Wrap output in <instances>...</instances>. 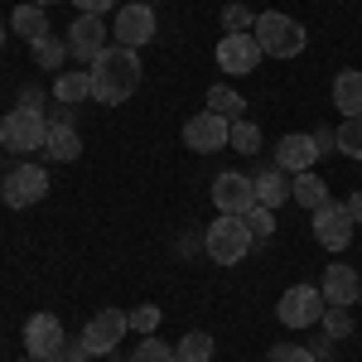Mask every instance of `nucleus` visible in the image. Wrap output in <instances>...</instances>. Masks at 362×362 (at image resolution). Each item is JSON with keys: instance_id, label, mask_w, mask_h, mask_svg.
Instances as JSON below:
<instances>
[{"instance_id": "obj_36", "label": "nucleus", "mask_w": 362, "mask_h": 362, "mask_svg": "<svg viewBox=\"0 0 362 362\" xmlns=\"http://www.w3.org/2000/svg\"><path fill=\"white\" fill-rule=\"evenodd\" d=\"M73 5H78L83 15H107V10H112L116 0H73Z\"/></svg>"}, {"instance_id": "obj_37", "label": "nucleus", "mask_w": 362, "mask_h": 362, "mask_svg": "<svg viewBox=\"0 0 362 362\" xmlns=\"http://www.w3.org/2000/svg\"><path fill=\"white\" fill-rule=\"evenodd\" d=\"M20 107H25V112H39V107H44V92H39V87H25Z\"/></svg>"}, {"instance_id": "obj_4", "label": "nucleus", "mask_w": 362, "mask_h": 362, "mask_svg": "<svg viewBox=\"0 0 362 362\" xmlns=\"http://www.w3.org/2000/svg\"><path fill=\"white\" fill-rule=\"evenodd\" d=\"M44 140H49V121H44V112L15 107V112L0 121V145H5L10 155H34V150H44Z\"/></svg>"}, {"instance_id": "obj_38", "label": "nucleus", "mask_w": 362, "mask_h": 362, "mask_svg": "<svg viewBox=\"0 0 362 362\" xmlns=\"http://www.w3.org/2000/svg\"><path fill=\"white\" fill-rule=\"evenodd\" d=\"M348 213H353V223H362V189L348 198Z\"/></svg>"}, {"instance_id": "obj_14", "label": "nucleus", "mask_w": 362, "mask_h": 362, "mask_svg": "<svg viewBox=\"0 0 362 362\" xmlns=\"http://www.w3.org/2000/svg\"><path fill=\"white\" fill-rule=\"evenodd\" d=\"M314 242L329 251H343L353 242V213H348V203H324L319 213H314Z\"/></svg>"}, {"instance_id": "obj_22", "label": "nucleus", "mask_w": 362, "mask_h": 362, "mask_svg": "<svg viewBox=\"0 0 362 362\" xmlns=\"http://www.w3.org/2000/svg\"><path fill=\"white\" fill-rule=\"evenodd\" d=\"M10 29H15L20 39H29V44H34V39H44V34H49V15H44L39 5H15Z\"/></svg>"}, {"instance_id": "obj_21", "label": "nucleus", "mask_w": 362, "mask_h": 362, "mask_svg": "<svg viewBox=\"0 0 362 362\" xmlns=\"http://www.w3.org/2000/svg\"><path fill=\"white\" fill-rule=\"evenodd\" d=\"M251 184H256V203H261V208H271V213H276L280 203L290 198V184H285V169H266V174H256Z\"/></svg>"}, {"instance_id": "obj_12", "label": "nucleus", "mask_w": 362, "mask_h": 362, "mask_svg": "<svg viewBox=\"0 0 362 362\" xmlns=\"http://www.w3.org/2000/svg\"><path fill=\"white\" fill-rule=\"evenodd\" d=\"M227 136H232V121L218 112H198L184 121V145L198 150V155H213V150H223Z\"/></svg>"}, {"instance_id": "obj_33", "label": "nucleus", "mask_w": 362, "mask_h": 362, "mask_svg": "<svg viewBox=\"0 0 362 362\" xmlns=\"http://www.w3.org/2000/svg\"><path fill=\"white\" fill-rule=\"evenodd\" d=\"M131 329H136V334H155V329H160V309L155 305H136L131 309Z\"/></svg>"}, {"instance_id": "obj_5", "label": "nucleus", "mask_w": 362, "mask_h": 362, "mask_svg": "<svg viewBox=\"0 0 362 362\" xmlns=\"http://www.w3.org/2000/svg\"><path fill=\"white\" fill-rule=\"evenodd\" d=\"M324 309H329V300H324L319 285H290V290L280 295V305H276V319L285 329H309V324L324 319Z\"/></svg>"}, {"instance_id": "obj_20", "label": "nucleus", "mask_w": 362, "mask_h": 362, "mask_svg": "<svg viewBox=\"0 0 362 362\" xmlns=\"http://www.w3.org/2000/svg\"><path fill=\"white\" fill-rule=\"evenodd\" d=\"M290 198H295L300 208H309V213H319V208L329 203V184H324L314 169H305V174H295V184H290Z\"/></svg>"}, {"instance_id": "obj_16", "label": "nucleus", "mask_w": 362, "mask_h": 362, "mask_svg": "<svg viewBox=\"0 0 362 362\" xmlns=\"http://www.w3.org/2000/svg\"><path fill=\"white\" fill-rule=\"evenodd\" d=\"M314 160H319V145L309 131H295L276 145V169H285V174H305V169H314Z\"/></svg>"}, {"instance_id": "obj_1", "label": "nucleus", "mask_w": 362, "mask_h": 362, "mask_svg": "<svg viewBox=\"0 0 362 362\" xmlns=\"http://www.w3.org/2000/svg\"><path fill=\"white\" fill-rule=\"evenodd\" d=\"M87 73H92V102H102V107H121V102L140 87V58H136V49L112 44L107 54L87 68Z\"/></svg>"}, {"instance_id": "obj_39", "label": "nucleus", "mask_w": 362, "mask_h": 362, "mask_svg": "<svg viewBox=\"0 0 362 362\" xmlns=\"http://www.w3.org/2000/svg\"><path fill=\"white\" fill-rule=\"evenodd\" d=\"M34 5H39V10H49V5H58V0H34Z\"/></svg>"}, {"instance_id": "obj_42", "label": "nucleus", "mask_w": 362, "mask_h": 362, "mask_svg": "<svg viewBox=\"0 0 362 362\" xmlns=\"http://www.w3.org/2000/svg\"><path fill=\"white\" fill-rule=\"evenodd\" d=\"M358 305H362V295H358Z\"/></svg>"}, {"instance_id": "obj_35", "label": "nucleus", "mask_w": 362, "mask_h": 362, "mask_svg": "<svg viewBox=\"0 0 362 362\" xmlns=\"http://www.w3.org/2000/svg\"><path fill=\"white\" fill-rule=\"evenodd\" d=\"M309 136L319 145V155H324V150H338V131H329V126H319V131H309Z\"/></svg>"}, {"instance_id": "obj_10", "label": "nucleus", "mask_w": 362, "mask_h": 362, "mask_svg": "<svg viewBox=\"0 0 362 362\" xmlns=\"http://www.w3.org/2000/svg\"><path fill=\"white\" fill-rule=\"evenodd\" d=\"M107 34H112V29L102 25V15H78V20L68 25V54L83 58L87 68H92L97 58L112 49V44H107Z\"/></svg>"}, {"instance_id": "obj_41", "label": "nucleus", "mask_w": 362, "mask_h": 362, "mask_svg": "<svg viewBox=\"0 0 362 362\" xmlns=\"http://www.w3.org/2000/svg\"><path fill=\"white\" fill-rule=\"evenodd\" d=\"M25 362H39V358H25Z\"/></svg>"}, {"instance_id": "obj_29", "label": "nucleus", "mask_w": 362, "mask_h": 362, "mask_svg": "<svg viewBox=\"0 0 362 362\" xmlns=\"http://www.w3.org/2000/svg\"><path fill=\"white\" fill-rule=\"evenodd\" d=\"M319 324H324V334H329V338H348V334H353V314H348L343 305H329Z\"/></svg>"}, {"instance_id": "obj_27", "label": "nucleus", "mask_w": 362, "mask_h": 362, "mask_svg": "<svg viewBox=\"0 0 362 362\" xmlns=\"http://www.w3.org/2000/svg\"><path fill=\"white\" fill-rule=\"evenodd\" d=\"M131 362H179V353L169 348L165 338H140L136 353H131Z\"/></svg>"}, {"instance_id": "obj_6", "label": "nucleus", "mask_w": 362, "mask_h": 362, "mask_svg": "<svg viewBox=\"0 0 362 362\" xmlns=\"http://www.w3.org/2000/svg\"><path fill=\"white\" fill-rule=\"evenodd\" d=\"M213 58H218V68H223L227 78H247V73H256L261 68V44H256V34H223L218 39V49H213Z\"/></svg>"}, {"instance_id": "obj_9", "label": "nucleus", "mask_w": 362, "mask_h": 362, "mask_svg": "<svg viewBox=\"0 0 362 362\" xmlns=\"http://www.w3.org/2000/svg\"><path fill=\"white\" fill-rule=\"evenodd\" d=\"M112 34H116V44H121V49H145V44L155 39V10H150L145 0L121 5V10H116Z\"/></svg>"}, {"instance_id": "obj_7", "label": "nucleus", "mask_w": 362, "mask_h": 362, "mask_svg": "<svg viewBox=\"0 0 362 362\" xmlns=\"http://www.w3.org/2000/svg\"><path fill=\"white\" fill-rule=\"evenodd\" d=\"M44 194H49V169L44 165H15L5 174V184H0L5 208H29V203H39Z\"/></svg>"}, {"instance_id": "obj_15", "label": "nucleus", "mask_w": 362, "mask_h": 362, "mask_svg": "<svg viewBox=\"0 0 362 362\" xmlns=\"http://www.w3.org/2000/svg\"><path fill=\"white\" fill-rule=\"evenodd\" d=\"M319 290H324V300H329V305L353 309V305H358V295H362V276L348 266V261H334V266L324 271V285H319Z\"/></svg>"}, {"instance_id": "obj_3", "label": "nucleus", "mask_w": 362, "mask_h": 362, "mask_svg": "<svg viewBox=\"0 0 362 362\" xmlns=\"http://www.w3.org/2000/svg\"><path fill=\"white\" fill-rule=\"evenodd\" d=\"M256 44H261V54L271 58H295L305 54V25L300 20H290V15H280V10H266V15H256Z\"/></svg>"}, {"instance_id": "obj_17", "label": "nucleus", "mask_w": 362, "mask_h": 362, "mask_svg": "<svg viewBox=\"0 0 362 362\" xmlns=\"http://www.w3.org/2000/svg\"><path fill=\"white\" fill-rule=\"evenodd\" d=\"M54 97L63 107H78V102H92V73L87 68H68L54 78Z\"/></svg>"}, {"instance_id": "obj_32", "label": "nucleus", "mask_w": 362, "mask_h": 362, "mask_svg": "<svg viewBox=\"0 0 362 362\" xmlns=\"http://www.w3.org/2000/svg\"><path fill=\"white\" fill-rule=\"evenodd\" d=\"M266 362H319V358H314V348H300V343H276L266 353Z\"/></svg>"}, {"instance_id": "obj_30", "label": "nucleus", "mask_w": 362, "mask_h": 362, "mask_svg": "<svg viewBox=\"0 0 362 362\" xmlns=\"http://www.w3.org/2000/svg\"><path fill=\"white\" fill-rule=\"evenodd\" d=\"M223 29L227 34H251V29H256V15H251L247 5H227L223 10Z\"/></svg>"}, {"instance_id": "obj_11", "label": "nucleus", "mask_w": 362, "mask_h": 362, "mask_svg": "<svg viewBox=\"0 0 362 362\" xmlns=\"http://www.w3.org/2000/svg\"><path fill=\"white\" fill-rule=\"evenodd\" d=\"M213 203H218V213L247 218L251 208H256V184H251L247 174L227 169V174H218V179H213Z\"/></svg>"}, {"instance_id": "obj_8", "label": "nucleus", "mask_w": 362, "mask_h": 362, "mask_svg": "<svg viewBox=\"0 0 362 362\" xmlns=\"http://www.w3.org/2000/svg\"><path fill=\"white\" fill-rule=\"evenodd\" d=\"M126 329H131V314H121V309H102V314L87 319L83 348L92 353V358H107V353H116V343L126 338Z\"/></svg>"}, {"instance_id": "obj_2", "label": "nucleus", "mask_w": 362, "mask_h": 362, "mask_svg": "<svg viewBox=\"0 0 362 362\" xmlns=\"http://www.w3.org/2000/svg\"><path fill=\"white\" fill-rule=\"evenodd\" d=\"M203 247H208V261H218V266H237V261H247V251L256 247V237H251L247 218L218 213V223H208V232H203Z\"/></svg>"}, {"instance_id": "obj_34", "label": "nucleus", "mask_w": 362, "mask_h": 362, "mask_svg": "<svg viewBox=\"0 0 362 362\" xmlns=\"http://www.w3.org/2000/svg\"><path fill=\"white\" fill-rule=\"evenodd\" d=\"M54 362H92V353H87V348H83V338H78V343L68 338V343L58 348V358H54Z\"/></svg>"}, {"instance_id": "obj_13", "label": "nucleus", "mask_w": 362, "mask_h": 362, "mask_svg": "<svg viewBox=\"0 0 362 362\" xmlns=\"http://www.w3.org/2000/svg\"><path fill=\"white\" fill-rule=\"evenodd\" d=\"M63 343H68V334H63V319H58V314H34L25 324V353L29 358L54 362Z\"/></svg>"}, {"instance_id": "obj_23", "label": "nucleus", "mask_w": 362, "mask_h": 362, "mask_svg": "<svg viewBox=\"0 0 362 362\" xmlns=\"http://www.w3.org/2000/svg\"><path fill=\"white\" fill-rule=\"evenodd\" d=\"M208 112L227 116V121H242V112H247V97H242V92H232L227 83H213V87H208Z\"/></svg>"}, {"instance_id": "obj_24", "label": "nucleus", "mask_w": 362, "mask_h": 362, "mask_svg": "<svg viewBox=\"0 0 362 362\" xmlns=\"http://www.w3.org/2000/svg\"><path fill=\"white\" fill-rule=\"evenodd\" d=\"M179 362H208L213 353H218V343H213V334H203V329H194V334H184L179 338Z\"/></svg>"}, {"instance_id": "obj_40", "label": "nucleus", "mask_w": 362, "mask_h": 362, "mask_svg": "<svg viewBox=\"0 0 362 362\" xmlns=\"http://www.w3.org/2000/svg\"><path fill=\"white\" fill-rule=\"evenodd\" d=\"M0 44H5V25H0Z\"/></svg>"}, {"instance_id": "obj_18", "label": "nucleus", "mask_w": 362, "mask_h": 362, "mask_svg": "<svg viewBox=\"0 0 362 362\" xmlns=\"http://www.w3.org/2000/svg\"><path fill=\"white\" fill-rule=\"evenodd\" d=\"M334 107L343 116H362V73L358 68H343L334 78Z\"/></svg>"}, {"instance_id": "obj_25", "label": "nucleus", "mask_w": 362, "mask_h": 362, "mask_svg": "<svg viewBox=\"0 0 362 362\" xmlns=\"http://www.w3.org/2000/svg\"><path fill=\"white\" fill-rule=\"evenodd\" d=\"M29 49H34V63H39V68H63V58H68V39H58L54 29H49V34L34 39Z\"/></svg>"}, {"instance_id": "obj_28", "label": "nucleus", "mask_w": 362, "mask_h": 362, "mask_svg": "<svg viewBox=\"0 0 362 362\" xmlns=\"http://www.w3.org/2000/svg\"><path fill=\"white\" fill-rule=\"evenodd\" d=\"M338 150L353 155V160H362V116H343V126H338Z\"/></svg>"}, {"instance_id": "obj_26", "label": "nucleus", "mask_w": 362, "mask_h": 362, "mask_svg": "<svg viewBox=\"0 0 362 362\" xmlns=\"http://www.w3.org/2000/svg\"><path fill=\"white\" fill-rule=\"evenodd\" d=\"M227 145H232V150H242V155H256V150H261V126H256V121H247V116H242V121H232Z\"/></svg>"}, {"instance_id": "obj_19", "label": "nucleus", "mask_w": 362, "mask_h": 362, "mask_svg": "<svg viewBox=\"0 0 362 362\" xmlns=\"http://www.w3.org/2000/svg\"><path fill=\"white\" fill-rule=\"evenodd\" d=\"M44 155L58 160V165H73L83 155V136L73 126H49V140H44Z\"/></svg>"}, {"instance_id": "obj_31", "label": "nucleus", "mask_w": 362, "mask_h": 362, "mask_svg": "<svg viewBox=\"0 0 362 362\" xmlns=\"http://www.w3.org/2000/svg\"><path fill=\"white\" fill-rule=\"evenodd\" d=\"M247 227H251V237H256V242H266V237H276V213L256 203V208L247 213Z\"/></svg>"}]
</instances>
